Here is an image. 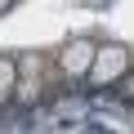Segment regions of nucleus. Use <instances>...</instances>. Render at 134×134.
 I'll use <instances>...</instances> for the list:
<instances>
[{
	"label": "nucleus",
	"instance_id": "nucleus-3",
	"mask_svg": "<svg viewBox=\"0 0 134 134\" xmlns=\"http://www.w3.org/2000/svg\"><path fill=\"white\" fill-rule=\"evenodd\" d=\"M14 94H18V58L0 54V107H9Z\"/></svg>",
	"mask_w": 134,
	"mask_h": 134
},
{
	"label": "nucleus",
	"instance_id": "nucleus-1",
	"mask_svg": "<svg viewBox=\"0 0 134 134\" xmlns=\"http://www.w3.org/2000/svg\"><path fill=\"white\" fill-rule=\"evenodd\" d=\"M130 72H134V49H125V45H98V58H94V67H90L85 81L94 90H112Z\"/></svg>",
	"mask_w": 134,
	"mask_h": 134
},
{
	"label": "nucleus",
	"instance_id": "nucleus-2",
	"mask_svg": "<svg viewBox=\"0 0 134 134\" xmlns=\"http://www.w3.org/2000/svg\"><path fill=\"white\" fill-rule=\"evenodd\" d=\"M94 58H98V40H94V36H72V40L58 49L54 67H58L63 81H85L90 67H94Z\"/></svg>",
	"mask_w": 134,
	"mask_h": 134
},
{
	"label": "nucleus",
	"instance_id": "nucleus-5",
	"mask_svg": "<svg viewBox=\"0 0 134 134\" xmlns=\"http://www.w3.org/2000/svg\"><path fill=\"white\" fill-rule=\"evenodd\" d=\"M18 5H14V0H0V18H5V14H14Z\"/></svg>",
	"mask_w": 134,
	"mask_h": 134
},
{
	"label": "nucleus",
	"instance_id": "nucleus-4",
	"mask_svg": "<svg viewBox=\"0 0 134 134\" xmlns=\"http://www.w3.org/2000/svg\"><path fill=\"white\" fill-rule=\"evenodd\" d=\"M112 94H116L121 103H134V72H130V76H121V81L112 85Z\"/></svg>",
	"mask_w": 134,
	"mask_h": 134
}]
</instances>
